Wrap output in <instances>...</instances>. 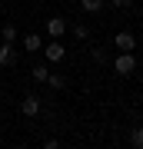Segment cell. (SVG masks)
I'll return each instance as SVG.
<instances>
[{"mask_svg":"<svg viewBox=\"0 0 143 149\" xmlns=\"http://www.w3.org/2000/svg\"><path fill=\"white\" fill-rule=\"evenodd\" d=\"M113 70H117L120 76H130L133 70H137V56H133V50H120V56L113 60Z\"/></svg>","mask_w":143,"mask_h":149,"instance_id":"obj_1","label":"cell"},{"mask_svg":"<svg viewBox=\"0 0 143 149\" xmlns=\"http://www.w3.org/2000/svg\"><path fill=\"white\" fill-rule=\"evenodd\" d=\"M43 56H47V63H60V60L67 56V47H63L60 40H50L47 50H43Z\"/></svg>","mask_w":143,"mask_h":149,"instance_id":"obj_2","label":"cell"},{"mask_svg":"<svg viewBox=\"0 0 143 149\" xmlns=\"http://www.w3.org/2000/svg\"><path fill=\"white\" fill-rule=\"evenodd\" d=\"M20 113H23L27 119H33V116H40V96H33V93H30V96H27V100L20 103Z\"/></svg>","mask_w":143,"mask_h":149,"instance_id":"obj_3","label":"cell"},{"mask_svg":"<svg viewBox=\"0 0 143 149\" xmlns=\"http://www.w3.org/2000/svg\"><path fill=\"white\" fill-rule=\"evenodd\" d=\"M47 33L53 40H60L67 33V20H63V17H50V20H47Z\"/></svg>","mask_w":143,"mask_h":149,"instance_id":"obj_4","label":"cell"},{"mask_svg":"<svg viewBox=\"0 0 143 149\" xmlns=\"http://www.w3.org/2000/svg\"><path fill=\"white\" fill-rule=\"evenodd\" d=\"M113 47H117V50H133V47H137V37H133L130 30H120L117 37H113Z\"/></svg>","mask_w":143,"mask_h":149,"instance_id":"obj_5","label":"cell"},{"mask_svg":"<svg viewBox=\"0 0 143 149\" xmlns=\"http://www.w3.org/2000/svg\"><path fill=\"white\" fill-rule=\"evenodd\" d=\"M13 63H17L13 47H10V43H4V47H0V66H13Z\"/></svg>","mask_w":143,"mask_h":149,"instance_id":"obj_6","label":"cell"},{"mask_svg":"<svg viewBox=\"0 0 143 149\" xmlns=\"http://www.w3.org/2000/svg\"><path fill=\"white\" fill-rule=\"evenodd\" d=\"M30 76H33V80H37V83H47V76H50V70H47V63H37V66L30 70Z\"/></svg>","mask_w":143,"mask_h":149,"instance_id":"obj_7","label":"cell"},{"mask_svg":"<svg viewBox=\"0 0 143 149\" xmlns=\"http://www.w3.org/2000/svg\"><path fill=\"white\" fill-rule=\"evenodd\" d=\"M47 86H50L53 93H60V90H63V86H67V80H63V76H60V73H50V76H47Z\"/></svg>","mask_w":143,"mask_h":149,"instance_id":"obj_8","label":"cell"},{"mask_svg":"<svg viewBox=\"0 0 143 149\" xmlns=\"http://www.w3.org/2000/svg\"><path fill=\"white\" fill-rule=\"evenodd\" d=\"M80 7H83L87 13H100L103 10V0H80Z\"/></svg>","mask_w":143,"mask_h":149,"instance_id":"obj_9","label":"cell"},{"mask_svg":"<svg viewBox=\"0 0 143 149\" xmlns=\"http://www.w3.org/2000/svg\"><path fill=\"white\" fill-rule=\"evenodd\" d=\"M0 37H4V43H13V40H17V27H13V23H4Z\"/></svg>","mask_w":143,"mask_h":149,"instance_id":"obj_10","label":"cell"},{"mask_svg":"<svg viewBox=\"0 0 143 149\" xmlns=\"http://www.w3.org/2000/svg\"><path fill=\"white\" fill-rule=\"evenodd\" d=\"M23 47H27V53H33V50H40V37H37V33H27Z\"/></svg>","mask_w":143,"mask_h":149,"instance_id":"obj_11","label":"cell"},{"mask_svg":"<svg viewBox=\"0 0 143 149\" xmlns=\"http://www.w3.org/2000/svg\"><path fill=\"white\" fill-rule=\"evenodd\" d=\"M73 37L77 40H90V27H87V23H77V27H73Z\"/></svg>","mask_w":143,"mask_h":149,"instance_id":"obj_12","label":"cell"},{"mask_svg":"<svg viewBox=\"0 0 143 149\" xmlns=\"http://www.w3.org/2000/svg\"><path fill=\"white\" fill-rule=\"evenodd\" d=\"M90 53H93V63H100V66L106 63V50H103V47H93Z\"/></svg>","mask_w":143,"mask_h":149,"instance_id":"obj_13","label":"cell"},{"mask_svg":"<svg viewBox=\"0 0 143 149\" xmlns=\"http://www.w3.org/2000/svg\"><path fill=\"white\" fill-rule=\"evenodd\" d=\"M130 143L137 146V149H143V129H133V136H130Z\"/></svg>","mask_w":143,"mask_h":149,"instance_id":"obj_14","label":"cell"},{"mask_svg":"<svg viewBox=\"0 0 143 149\" xmlns=\"http://www.w3.org/2000/svg\"><path fill=\"white\" fill-rule=\"evenodd\" d=\"M110 3H113V7H117V10H127V7L133 3V0H110Z\"/></svg>","mask_w":143,"mask_h":149,"instance_id":"obj_15","label":"cell"}]
</instances>
